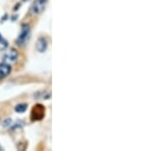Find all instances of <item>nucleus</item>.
<instances>
[{"mask_svg":"<svg viewBox=\"0 0 153 151\" xmlns=\"http://www.w3.org/2000/svg\"><path fill=\"white\" fill-rule=\"evenodd\" d=\"M30 34H31V28H30V26L27 25V24H23V25L21 26L19 37L16 39V44L19 45V46L25 44V43L29 40Z\"/></svg>","mask_w":153,"mask_h":151,"instance_id":"f257e3e1","label":"nucleus"},{"mask_svg":"<svg viewBox=\"0 0 153 151\" xmlns=\"http://www.w3.org/2000/svg\"><path fill=\"white\" fill-rule=\"evenodd\" d=\"M47 4H48V0H35L34 3L32 4L31 12L33 14H40L46 8Z\"/></svg>","mask_w":153,"mask_h":151,"instance_id":"f03ea898","label":"nucleus"},{"mask_svg":"<svg viewBox=\"0 0 153 151\" xmlns=\"http://www.w3.org/2000/svg\"><path fill=\"white\" fill-rule=\"evenodd\" d=\"M44 114H45L44 106L41 104H37L34 106L33 111H32V118H33L34 120H41V118H43Z\"/></svg>","mask_w":153,"mask_h":151,"instance_id":"7ed1b4c3","label":"nucleus"},{"mask_svg":"<svg viewBox=\"0 0 153 151\" xmlns=\"http://www.w3.org/2000/svg\"><path fill=\"white\" fill-rule=\"evenodd\" d=\"M19 53L16 49H10V50L4 52L3 54V60L7 62H16L18 60Z\"/></svg>","mask_w":153,"mask_h":151,"instance_id":"20e7f679","label":"nucleus"},{"mask_svg":"<svg viewBox=\"0 0 153 151\" xmlns=\"http://www.w3.org/2000/svg\"><path fill=\"white\" fill-rule=\"evenodd\" d=\"M47 47H48V41L45 37H40L37 40L36 43V49H37L38 52L44 53L47 50Z\"/></svg>","mask_w":153,"mask_h":151,"instance_id":"39448f33","label":"nucleus"},{"mask_svg":"<svg viewBox=\"0 0 153 151\" xmlns=\"http://www.w3.org/2000/svg\"><path fill=\"white\" fill-rule=\"evenodd\" d=\"M11 72V66L6 62H1L0 63V79L7 77Z\"/></svg>","mask_w":153,"mask_h":151,"instance_id":"423d86ee","label":"nucleus"},{"mask_svg":"<svg viewBox=\"0 0 153 151\" xmlns=\"http://www.w3.org/2000/svg\"><path fill=\"white\" fill-rule=\"evenodd\" d=\"M27 109H28V105L26 104V103H19V104H18L16 107H14V110H16V113H25Z\"/></svg>","mask_w":153,"mask_h":151,"instance_id":"0eeeda50","label":"nucleus"},{"mask_svg":"<svg viewBox=\"0 0 153 151\" xmlns=\"http://www.w3.org/2000/svg\"><path fill=\"white\" fill-rule=\"evenodd\" d=\"M50 96H51L50 92H39V93L35 94V98H37V99H40V98L48 99V98H50Z\"/></svg>","mask_w":153,"mask_h":151,"instance_id":"6e6552de","label":"nucleus"},{"mask_svg":"<svg viewBox=\"0 0 153 151\" xmlns=\"http://www.w3.org/2000/svg\"><path fill=\"white\" fill-rule=\"evenodd\" d=\"M7 47V41L5 40L1 35H0V48H6Z\"/></svg>","mask_w":153,"mask_h":151,"instance_id":"1a4fd4ad","label":"nucleus"},{"mask_svg":"<svg viewBox=\"0 0 153 151\" xmlns=\"http://www.w3.org/2000/svg\"><path fill=\"white\" fill-rule=\"evenodd\" d=\"M0 150H1V147H0Z\"/></svg>","mask_w":153,"mask_h":151,"instance_id":"9d476101","label":"nucleus"}]
</instances>
